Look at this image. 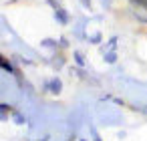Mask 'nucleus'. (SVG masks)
<instances>
[{"mask_svg": "<svg viewBox=\"0 0 147 141\" xmlns=\"http://www.w3.org/2000/svg\"><path fill=\"white\" fill-rule=\"evenodd\" d=\"M47 87H49V89H53V93H59V91H61V81H59V79H55L53 83H47Z\"/></svg>", "mask_w": 147, "mask_h": 141, "instance_id": "obj_1", "label": "nucleus"}, {"mask_svg": "<svg viewBox=\"0 0 147 141\" xmlns=\"http://www.w3.org/2000/svg\"><path fill=\"white\" fill-rule=\"evenodd\" d=\"M57 18H59L63 24H67V22H69V16L65 14V10H57Z\"/></svg>", "mask_w": 147, "mask_h": 141, "instance_id": "obj_2", "label": "nucleus"}, {"mask_svg": "<svg viewBox=\"0 0 147 141\" xmlns=\"http://www.w3.org/2000/svg\"><path fill=\"white\" fill-rule=\"evenodd\" d=\"M0 67H2V69H6L8 73H14L12 65H8V63H6V59H2V57H0Z\"/></svg>", "mask_w": 147, "mask_h": 141, "instance_id": "obj_3", "label": "nucleus"}, {"mask_svg": "<svg viewBox=\"0 0 147 141\" xmlns=\"http://www.w3.org/2000/svg\"><path fill=\"white\" fill-rule=\"evenodd\" d=\"M75 59H77V65H85V61H83V55H81V53H75Z\"/></svg>", "mask_w": 147, "mask_h": 141, "instance_id": "obj_4", "label": "nucleus"}, {"mask_svg": "<svg viewBox=\"0 0 147 141\" xmlns=\"http://www.w3.org/2000/svg\"><path fill=\"white\" fill-rule=\"evenodd\" d=\"M105 59H107V63H115V55H113V53H111V55H107Z\"/></svg>", "mask_w": 147, "mask_h": 141, "instance_id": "obj_5", "label": "nucleus"}]
</instances>
